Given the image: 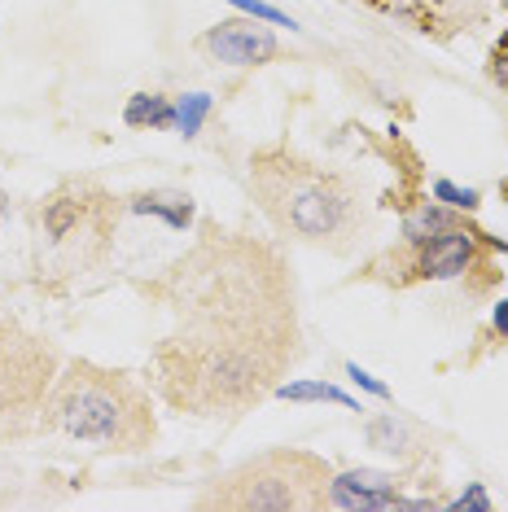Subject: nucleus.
Here are the masks:
<instances>
[{"label": "nucleus", "mask_w": 508, "mask_h": 512, "mask_svg": "<svg viewBox=\"0 0 508 512\" xmlns=\"http://www.w3.org/2000/svg\"><path fill=\"white\" fill-rule=\"evenodd\" d=\"M149 294L171 316L149 351V386L180 416L237 421L303 359L294 267L268 237L202 219Z\"/></svg>", "instance_id": "nucleus-1"}, {"label": "nucleus", "mask_w": 508, "mask_h": 512, "mask_svg": "<svg viewBox=\"0 0 508 512\" xmlns=\"http://www.w3.org/2000/svg\"><path fill=\"white\" fill-rule=\"evenodd\" d=\"M250 193L285 241L351 254L368 232V206L355 180L298 158L290 145H268L250 158Z\"/></svg>", "instance_id": "nucleus-2"}, {"label": "nucleus", "mask_w": 508, "mask_h": 512, "mask_svg": "<svg viewBox=\"0 0 508 512\" xmlns=\"http://www.w3.org/2000/svg\"><path fill=\"white\" fill-rule=\"evenodd\" d=\"M40 429L119 456L149 451L158 438L149 390L132 372L92 364V359H71L57 372L40 412Z\"/></svg>", "instance_id": "nucleus-3"}, {"label": "nucleus", "mask_w": 508, "mask_h": 512, "mask_svg": "<svg viewBox=\"0 0 508 512\" xmlns=\"http://www.w3.org/2000/svg\"><path fill=\"white\" fill-rule=\"evenodd\" d=\"M333 469L316 451L272 447L215 473L193 495V508L219 512H316L329 504Z\"/></svg>", "instance_id": "nucleus-4"}, {"label": "nucleus", "mask_w": 508, "mask_h": 512, "mask_svg": "<svg viewBox=\"0 0 508 512\" xmlns=\"http://www.w3.org/2000/svg\"><path fill=\"white\" fill-rule=\"evenodd\" d=\"M57 372L62 364L49 337L18 320H0V442L36 434Z\"/></svg>", "instance_id": "nucleus-5"}, {"label": "nucleus", "mask_w": 508, "mask_h": 512, "mask_svg": "<svg viewBox=\"0 0 508 512\" xmlns=\"http://www.w3.org/2000/svg\"><path fill=\"white\" fill-rule=\"evenodd\" d=\"M36 224L44 246L66 267H88L119 232V197H110L97 180H66L40 202Z\"/></svg>", "instance_id": "nucleus-6"}, {"label": "nucleus", "mask_w": 508, "mask_h": 512, "mask_svg": "<svg viewBox=\"0 0 508 512\" xmlns=\"http://www.w3.org/2000/svg\"><path fill=\"white\" fill-rule=\"evenodd\" d=\"M263 18H224L215 22L211 31L198 36V49L211 57V62H224V66H268V62H281L285 49L281 40L272 36L268 27H259Z\"/></svg>", "instance_id": "nucleus-7"}, {"label": "nucleus", "mask_w": 508, "mask_h": 512, "mask_svg": "<svg viewBox=\"0 0 508 512\" xmlns=\"http://www.w3.org/2000/svg\"><path fill=\"white\" fill-rule=\"evenodd\" d=\"M482 232H473L465 224L438 232L425 246H408V267H403V281H456V276H469L478 267V246Z\"/></svg>", "instance_id": "nucleus-8"}, {"label": "nucleus", "mask_w": 508, "mask_h": 512, "mask_svg": "<svg viewBox=\"0 0 508 512\" xmlns=\"http://www.w3.org/2000/svg\"><path fill=\"white\" fill-rule=\"evenodd\" d=\"M329 504L333 508H434V499H403L395 473L355 469L329 482Z\"/></svg>", "instance_id": "nucleus-9"}, {"label": "nucleus", "mask_w": 508, "mask_h": 512, "mask_svg": "<svg viewBox=\"0 0 508 512\" xmlns=\"http://www.w3.org/2000/svg\"><path fill=\"white\" fill-rule=\"evenodd\" d=\"M381 9L408 18L425 36H456V31H469L473 22L482 18V0H377Z\"/></svg>", "instance_id": "nucleus-10"}, {"label": "nucleus", "mask_w": 508, "mask_h": 512, "mask_svg": "<svg viewBox=\"0 0 508 512\" xmlns=\"http://www.w3.org/2000/svg\"><path fill=\"white\" fill-rule=\"evenodd\" d=\"M364 434H368V447L386 451V456H399V460H417L430 451V442L421 438V429L399 421V416H373V421L364 425Z\"/></svg>", "instance_id": "nucleus-11"}, {"label": "nucleus", "mask_w": 508, "mask_h": 512, "mask_svg": "<svg viewBox=\"0 0 508 512\" xmlns=\"http://www.w3.org/2000/svg\"><path fill=\"white\" fill-rule=\"evenodd\" d=\"M447 228H456V219L447 215L443 206L421 202L408 211V219H403V246H425V241H434L438 232H447Z\"/></svg>", "instance_id": "nucleus-12"}, {"label": "nucleus", "mask_w": 508, "mask_h": 512, "mask_svg": "<svg viewBox=\"0 0 508 512\" xmlns=\"http://www.w3.org/2000/svg\"><path fill=\"white\" fill-rule=\"evenodd\" d=\"M132 211L141 215H163L171 228H189L193 224V197L189 193H136Z\"/></svg>", "instance_id": "nucleus-13"}, {"label": "nucleus", "mask_w": 508, "mask_h": 512, "mask_svg": "<svg viewBox=\"0 0 508 512\" xmlns=\"http://www.w3.org/2000/svg\"><path fill=\"white\" fill-rule=\"evenodd\" d=\"M123 123L127 127H176V106L158 92H136L123 110Z\"/></svg>", "instance_id": "nucleus-14"}, {"label": "nucleus", "mask_w": 508, "mask_h": 512, "mask_svg": "<svg viewBox=\"0 0 508 512\" xmlns=\"http://www.w3.org/2000/svg\"><path fill=\"white\" fill-rule=\"evenodd\" d=\"M276 399H320V403H338L346 412H364L351 394H342L338 386H325V381H281V386H276Z\"/></svg>", "instance_id": "nucleus-15"}, {"label": "nucleus", "mask_w": 508, "mask_h": 512, "mask_svg": "<svg viewBox=\"0 0 508 512\" xmlns=\"http://www.w3.org/2000/svg\"><path fill=\"white\" fill-rule=\"evenodd\" d=\"M206 110H211V97H206V92H193V97H184L180 106H176V127H180L184 136H193Z\"/></svg>", "instance_id": "nucleus-16"}, {"label": "nucleus", "mask_w": 508, "mask_h": 512, "mask_svg": "<svg viewBox=\"0 0 508 512\" xmlns=\"http://www.w3.org/2000/svg\"><path fill=\"white\" fill-rule=\"evenodd\" d=\"M434 197H438V202H447V206H456V211H473V206H478V193H473V189H456L452 180H438Z\"/></svg>", "instance_id": "nucleus-17"}, {"label": "nucleus", "mask_w": 508, "mask_h": 512, "mask_svg": "<svg viewBox=\"0 0 508 512\" xmlns=\"http://www.w3.org/2000/svg\"><path fill=\"white\" fill-rule=\"evenodd\" d=\"M228 5H237V9H241V14H250V18L276 22V27H294V18H285V14H281V9L263 5V0H228Z\"/></svg>", "instance_id": "nucleus-18"}, {"label": "nucleus", "mask_w": 508, "mask_h": 512, "mask_svg": "<svg viewBox=\"0 0 508 512\" xmlns=\"http://www.w3.org/2000/svg\"><path fill=\"white\" fill-rule=\"evenodd\" d=\"M491 79L495 84H508V36L491 49Z\"/></svg>", "instance_id": "nucleus-19"}, {"label": "nucleus", "mask_w": 508, "mask_h": 512, "mask_svg": "<svg viewBox=\"0 0 508 512\" xmlns=\"http://www.w3.org/2000/svg\"><path fill=\"white\" fill-rule=\"evenodd\" d=\"M452 508H460V512H465V508H491V495L487 491H482V486H469V491L465 495H460L456 499V504Z\"/></svg>", "instance_id": "nucleus-20"}, {"label": "nucleus", "mask_w": 508, "mask_h": 512, "mask_svg": "<svg viewBox=\"0 0 508 512\" xmlns=\"http://www.w3.org/2000/svg\"><path fill=\"white\" fill-rule=\"evenodd\" d=\"M346 372H351V381H355V386H364L368 394H377V399H386V386H381V381H373V377H368V372L364 368H346Z\"/></svg>", "instance_id": "nucleus-21"}, {"label": "nucleus", "mask_w": 508, "mask_h": 512, "mask_svg": "<svg viewBox=\"0 0 508 512\" xmlns=\"http://www.w3.org/2000/svg\"><path fill=\"white\" fill-rule=\"evenodd\" d=\"M491 324H495V333H500V337H508V298L495 307V320Z\"/></svg>", "instance_id": "nucleus-22"}, {"label": "nucleus", "mask_w": 508, "mask_h": 512, "mask_svg": "<svg viewBox=\"0 0 508 512\" xmlns=\"http://www.w3.org/2000/svg\"><path fill=\"white\" fill-rule=\"evenodd\" d=\"M5 211H9V197H5V193H0V215H5Z\"/></svg>", "instance_id": "nucleus-23"}, {"label": "nucleus", "mask_w": 508, "mask_h": 512, "mask_svg": "<svg viewBox=\"0 0 508 512\" xmlns=\"http://www.w3.org/2000/svg\"><path fill=\"white\" fill-rule=\"evenodd\" d=\"M500 193H504V197H508V180H504V189H500Z\"/></svg>", "instance_id": "nucleus-24"}]
</instances>
